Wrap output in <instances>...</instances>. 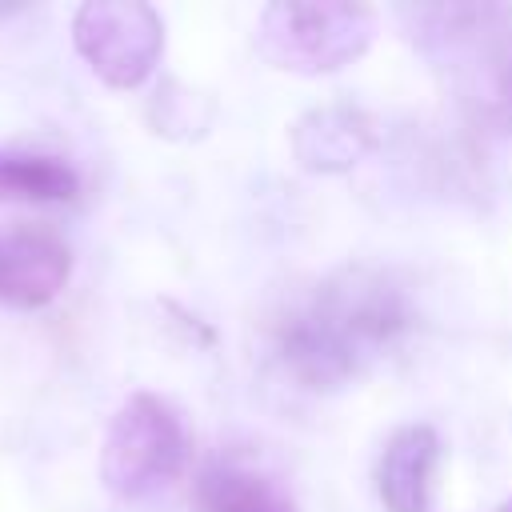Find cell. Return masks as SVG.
Listing matches in <instances>:
<instances>
[{
	"label": "cell",
	"instance_id": "52a82bcc",
	"mask_svg": "<svg viewBox=\"0 0 512 512\" xmlns=\"http://www.w3.org/2000/svg\"><path fill=\"white\" fill-rule=\"evenodd\" d=\"M440 464V436L428 424L400 428L380 456L376 492L388 512H432V476Z\"/></svg>",
	"mask_w": 512,
	"mask_h": 512
},
{
	"label": "cell",
	"instance_id": "5b68a950",
	"mask_svg": "<svg viewBox=\"0 0 512 512\" xmlns=\"http://www.w3.org/2000/svg\"><path fill=\"white\" fill-rule=\"evenodd\" d=\"M72 276V248L60 232L44 224H0V304L4 308H44Z\"/></svg>",
	"mask_w": 512,
	"mask_h": 512
},
{
	"label": "cell",
	"instance_id": "ba28073f",
	"mask_svg": "<svg viewBox=\"0 0 512 512\" xmlns=\"http://www.w3.org/2000/svg\"><path fill=\"white\" fill-rule=\"evenodd\" d=\"M80 196V176L68 160L48 152L0 148V200L20 204H68Z\"/></svg>",
	"mask_w": 512,
	"mask_h": 512
},
{
	"label": "cell",
	"instance_id": "7a4b0ae2",
	"mask_svg": "<svg viewBox=\"0 0 512 512\" xmlns=\"http://www.w3.org/2000/svg\"><path fill=\"white\" fill-rule=\"evenodd\" d=\"M376 12L348 0H276L260 12L256 48L272 68L324 76L368 52Z\"/></svg>",
	"mask_w": 512,
	"mask_h": 512
},
{
	"label": "cell",
	"instance_id": "30bf717a",
	"mask_svg": "<svg viewBox=\"0 0 512 512\" xmlns=\"http://www.w3.org/2000/svg\"><path fill=\"white\" fill-rule=\"evenodd\" d=\"M492 108H496V116L512 128V52L496 64V80H492Z\"/></svg>",
	"mask_w": 512,
	"mask_h": 512
},
{
	"label": "cell",
	"instance_id": "8fae6325",
	"mask_svg": "<svg viewBox=\"0 0 512 512\" xmlns=\"http://www.w3.org/2000/svg\"><path fill=\"white\" fill-rule=\"evenodd\" d=\"M492 512H512V496H508V500H500V504H496Z\"/></svg>",
	"mask_w": 512,
	"mask_h": 512
},
{
	"label": "cell",
	"instance_id": "277c9868",
	"mask_svg": "<svg viewBox=\"0 0 512 512\" xmlns=\"http://www.w3.org/2000/svg\"><path fill=\"white\" fill-rule=\"evenodd\" d=\"M72 44L108 88H140L164 52V24L144 0H88L72 16Z\"/></svg>",
	"mask_w": 512,
	"mask_h": 512
},
{
	"label": "cell",
	"instance_id": "9c48e42d",
	"mask_svg": "<svg viewBox=\"0 0 512 512\" xmlns=\"http://www.w3.org/2000/svg\"><path fill=\"white\" fill-rule=\"evenodd\" d=\"M200 512H296V504L260 472L240 464H208L196 480Z\"/></svg>",
	"mask_w": 512,
	"mask_h": 512
},
{
	"label": "cell",
	"instance_id": "8992f818",
	"mask_svg": "<svg viewBox=\"0 0 512 512\" xmlns=\"http://www.w3.org/2000/svg\"><path fill=\"white\" fill-rule=\"evenodd\" d=\"M380 144V124L356 104H320L292 124V156L304 172L336 176Z\"/></svg>",
	"mask_w": 512,
	"mask_h": 512
},
{
	"label": "cell",
	"instance_id": "3957f363",
	"mask_svg": "<svg viewBox=\"0 0 512 512\" xmlns=\"http://www.w3.org/2000/svg\"><path fill=\"white\" fill-rule=\"evenodd\" d=\"M188 464V428L184 416L156 392H132L100 448V480L120 500H144L168 488Z\"/></svg>",
	"mask_w": 512,
	"mask_h": 512
},
{
	"label": "cell",
	"instance_id": "6da1fadb",
	"mask_svg": "<svg viewBox=\"0 0 512 512\" xmlns=\"http://www.w3.org/2000/svg\"><path fill=\"white\" fill-rule=\"evenodd\" d=\"M408 328L412 304L396 276L356 264L324 276L308 296L288 304L272 340L292 380L312 392H332L388 356Z\"/></svg>",
	"mask_w": 512,
	"mask_h": 512
}]
</instances>
